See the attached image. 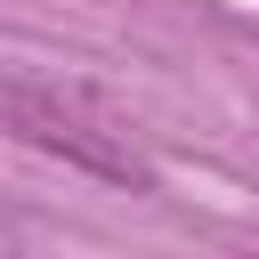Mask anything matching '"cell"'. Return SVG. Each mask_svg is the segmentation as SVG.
Instances as JSON below:
<instances>
[{
	"instance_id": "1",
	"label": "cell",
	"mask_w": 259,
	"mask_h": 259,
	"mask_svg": "<svg viewBox=\"0 0 259 259\" xmlns=\"http://www.w3.org/2000/svg\"><path fill=\"white\" fill-rule=\"evenodd\" d=\"M0 130H8L16 146H32V154L81 170V178L138 186V194L154 186V162L138 154V138H130L105 105H89V97H73V89H57V81L0 73Z\"/></svg>"
}]
</instances>
